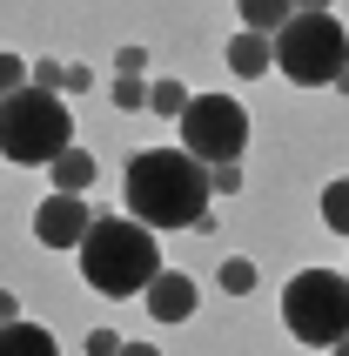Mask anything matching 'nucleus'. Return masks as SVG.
I'll use <instances>...</instances> for the list:
<instances>
[{
	"label": "nucleus",
	"instance_id": "obj_6",
	"mask_svg": "<svg viewBox=\"0 0 349 356\" xmlns=\"http://www.w3.org/2000/svg\"><path fill=\"white\" fill-rule=\"evenodd\" d=\"M249 148V108L235 95H188L181 108V155H195L202 168H222V161H242Z\"/></svg>",
	"mask_w": 349,
	"mask_h": 356
},
{
	"label": "nucleus",
	"instance_id": "obj_24",
	"mask_svg": "<svg viewBox=\"0 0 349 356\" xmlns=\"http://www.w3.org/2000/svg\"><path fill=\"white\" fill-rule=\"evenodd\" d=\"M121 356H161L155 343H121Z\"/></svg>",
	"mask_w": 349,
	"mask_h": 356
},
{
	"label": "nucleus",
	"instance_id": "obj_4",
	"mask_svg": "<svg viewBox=\"0 0 349 356\" xmlns=\"http://www.w3.org/2000/svg\"><path fill=\"white\" fill-rule=\"evenodd\" d=\"M269 54H275V67H282L295 88H336V74L349 67V27L336 14L295 7V14L269 34Z\"/></svg>",
	"mask_w": 349,
	"mask_h": 356
},
{
	"label": "nucleus",
	"instance_id": "obj_18",
	"mask_svg": "<svg viewBox=\"0 0 349 356\" xmlns=\"http://www.w3.org/2000/svg\"><path fill=\"white\" fill-rule=\"evenodd\" d=\"M60 74H67V60H54V54H47V60H34V67H27V88H47V95H54V88H60Z\"/></svg>",
	"mask_w": 349,
	"mask_h": 356
},
{
	"label": "nucleus",
	"instance_id": "obj_23",
	"mask_svg": "<svg viewBox=\"0 0 349 356\" xmlns=\"http://www.w3.org/2000/svg\"><path fill=\"white\" fill-rule=\"evenodd\" d=\"M0 323H20V296L14 289H0Z\"/></svg>",
	"mask_w": 349,
	"mask_h": 356
},
{
	"label": "nucleus",
	"instance_id": "obj_10",
	"mask_svg": "<svg viewBox=\"0 0 349 356\" xmlns=\"http://www.w3.org/2000/svg\"><path fill=\"white\" fill-rule=\"evenodd\" d=\"M0 356H60V350L54 330H40V323H0Z\"/></svg>",
	"mask_w": 349,
	"mask_h": 356
},
{
	"label": "nucleus",
	"instance_id": "obj_16",
	"mask_svg": "<svg viewBox=\"0 0 349 356\" xmlns=\"http://www.w3.org/2000/svg\"><path fill=\"white\" fill-rule=\"evenodd\" d=\"M108 101H115L121 115H135V108H148V81H141V74H115V88H108Z\"/></svg>",
	"mask_w": 349,
	"mask_h": 356
},
{
	"label": "nucleus",
	"instance_id": "obj_20",
	"mask_svg": "<svg viewBox=\"0 0 349 356\" xmlns=\"http://www.w3.org/2000/svg\"><path fill=\"white\" fill-rule=\"evenodd\" d=\"M115 74H148V47H121V54H115Z\"/></svg>",
	"mask_w": 349,
	"mask_h": 356
},
{
	"label": "nucleus",
	"instance_id": "obj_3",
	"mask_svg": "<svg viewBox=\"0 0 349 356\" xmlns=\"http://www.w3.org/2000/svg\"><path fill=\"white\" fill-rule=\"evenodd\" d=\"M60 148H74V115L60 95H47V88L0 95V155L14 168H47Z\"/></svg>",
	"mask_w": 349,
	"mask_h": 356
},
{
	"label": "nucleus",
	"instance_id": "obj_26",
	"mask_svg": "<svg viewBox=\"0 0 349 356\" xmlns=\"http://www.w3.org/2000/svg\"><path fill=\"white\" fill-rule=\"evenodd\" d=\"M336 95H349V67H343V74H336Z\"/></svg>",
	"mask_w": 349,
	"mask_h": 356
},
{
	"label": "nucleus",
	"instance_id": "obj_5",
	"mask_svg": "<svg viewBox=\"0 0 349 356\" xmlns=\"http://www.w3.org/2000/svg\"><path fill=\"white\" fill-rule=\"evenodd\" d=\"M282 330L309 350H336L349 337V276L336 269H302L282 289Z\"/></svg>",
	"mask_w": 349,
	"mask_h": 356
},
{
	"label": "nucleus",
	"instance_id": "obj_12",
	"mask_svg": "<svg viewBox=\"0 0 349 356\" xmlns=\"http://www.w3.org/2000/svg\"><path fill=\"white\" fill-rule=\"evenodd\" d=\"M235 7H242V27H249V34H275V27L295 14V0H235Z\"/></svg>",
	"mask_w": 349,
	"mask_h": 356
},
{
	"label": "nucleus",
	"instance_id": "obj_13",
	"mask_svg": "<svg viewBox=\"0 0 349 356\" xmlns=\"http://www.w3.org/2000/svg\"><path fill=\"white\" fill-rule=\"evenodd\" d=\"M323 229L349 236V175H336L330 188H323Z\"/></svg>",
	"mask_w": 349,
	"mask_h": 356
},
{
	"label": "nucleus",
	"instance_id": "obj_21",
	"mask_svg": "<svg viewBox=\"0 0 349 356\" xmlns=\"http://www.w3.org/2000/svg\"><path fill=\"white\" fill-rule=\"evenodd\" d=\"M88 356H121V337L115 330H88Z\"/></svg>",
	"mask_w": 349,
	"mask_h": 356
},
{
	"label": "nucleus",
	"instance_id": "obj_8",
	"mask_svg": "<svg viewBox=\"0 0 349 356\" xmlns=\"http://www.w3.org/2000/svg\"><path fill=\"white\" fill-rule=\"evenodd\" d=\"M195 302H202V289H195V276H181V269H161V276L141 289V309L155 323H188Z\"/></svg>",
	"mask_w": 349,
	"mask_h": 356
},
{
	"label": "nucleus",
	"instance_id": "obj_27",
	"mask_svg": "<svg viewBox=\"0 0 349 356\" xmlns=\"http://www.w3.org/2000/svg\"><path fill=\"white\" fill-rule=\"evenodd\" d=\"M330 356H349V337H343V343H336V350H330Z\"/></svg>",
	"mask_w": 349,
	"mask_h": 356
},
{
	"label": "nucleus",
	"instance_id": "obj_9",
	"mask_svg": "<svg viewBox=\"0 0 349 356\" xmlns=\"http://www.w3.org/2000/svg\"><path fill=\"white\" fill-rule=\"evenodd\" d=\"M269 34H249V27H242V34L229 40V74H242V81H255V74H269Z\"/></svg>",
	"mask_w": 349,
	"mask_h": 356
},
{
	"label": "nucleus",
	"instance_id": "obj_15",
	"mask_svg": "<svg viewBox=\"0 0 349 356\" xmlns=\"http://www.w3.org/2000/svg\"><path fill=\"white\" fill-rule=\"evenodd\" d=\"M215 282H222L229 296H249V289H255V262L249 256H229L222 269H215Z\"/></svg>",
	"mask_w": 349,
	"mask_h": 356
},
{
	"label": "nucleus",
	"instance_id": "obj_14",
	"mask_svg": "<svg viewBox=\"0 0 349 356\" xmlns=\"http://www.w3.org/2000/svg\"><path fill=\"white\" fill-rule=\"evenodd\" d=\"M148 108H155V115H168V121H181L188 88H181V81H148Z\"/></svg>",
	"mask_w": 349,
	"mask_h": 356
},
{
	"label": "nucleus",
	"instance_id": "obj_25",
	"mask_svg": "<svg viewBox=\"0 0 349 356\" xmlns=\"http://www.w3.org/2000/svg\"><path fill=\"white\" fill-rule=\"evenodd\" d=\"M295 7H309V14H330V0H295Z\"/></svg>",
	"mask_w": 349,
	"mask_h": 356
},
{
	"label": "nucleus",
	"instance_id": "obj_11",
	"mask_svg": "<svg viewBox=\"0 0 349 356\" xmlns=\"http://www.w3.org/2000/svg\"><path fill=\"white\" fill-rule=\"evenodd\" d=\"M47 168H54V195H81V188L95 181V155H88V148H60Z\"/></svg>",
	"mask_w": 349,
	"mask_h": 356
},
{
	"label": "nucleus",
	"instance_id": "obj_17",
	"mask_svg": "<svg viewBox=\"0 0 349 356\" xmlns=\"http://www.w3.org/2000/svg\"><path fill=\"white\" fill-rule=\"evenodd\" d=\"M20 88H27V60L0 47V95H20Z\"/></svg>",
	"mask_w": 349,
	"mask_h": 356
},
{
	"label": "nucleus",
	"instance_id": "obj_22",
	"mask_svg": "<svg viewBox=\"0 0 349 356\" xmlns=\"http://www.w3.org/2000/svg\"><path fill=\"white\" fill-rule=\"evenodd\" d=\"M60 88H74V95H81V88H95V67H88V60H67V74H60Z\"/></svg>",
	"mask_w": 349,
	"mask_h": 356
},
{
	"label": "nucleus",
	"instance_id": "obj_2",
	"mask_svg": "<svg viewBox=\"0 0 349 356\" xmlns=\"http://www.w3.org/2000/svg\"><path fill=\"white\" fill-rule=\"evenodd\" d=\"M74 256H81V282H88L95 296H108V302L141 296V289L161 276L155 229H141L135 216H95Z\"/></svg>",
	"mask_w": 349,
	"mask_h": 356
},
{
	"label": "nucleus",
	"instance_id": "obj_1",
	"mask_svg": "<svg viewBox=\"0 0 349 356\" xmlns=\"http://www.w3.org/2000/svg\"><path fill=\"white\" fill-rule=\"evenodd\" d=\"M121 188H128V216L141 222V229H202V216H209V168L195 155H181V148H141L135 161H128V175H121Z\"/></svg>",
	"mask_w": 349,
	"mask_h": 356
},
{
	"label": "nucleus",
	"instance_id": "obj_19",
	"mask_svg": "<svg viewBox=\"0 0 349 356\" xmlns=\"http://www.w3.org/2000/svg\"><path fill=\"white\" fill-rule=\"evenodd\" d=\"M209 188H215V195H235V188H242V161H222V168H209Z\"/></svg>",
	"mask_w": 349,
	"mask_h": 356
},
{
	"label": "nucleus",
	"instance_id": "obj_7",
	"mask_svg": "<svg viewBox=\"0 0 349 356\" xmlns=\"http://www.w3.org/2000/svg\"><path fill=\"white\" fill-rule=\"evenodd\" d=\"M88 222H95V209H88L81 195H47L34 209V242L40 249H81Z\"/></svg>",
	"mask_w": 349,
	"mask_h": 356
}]
</instances>
